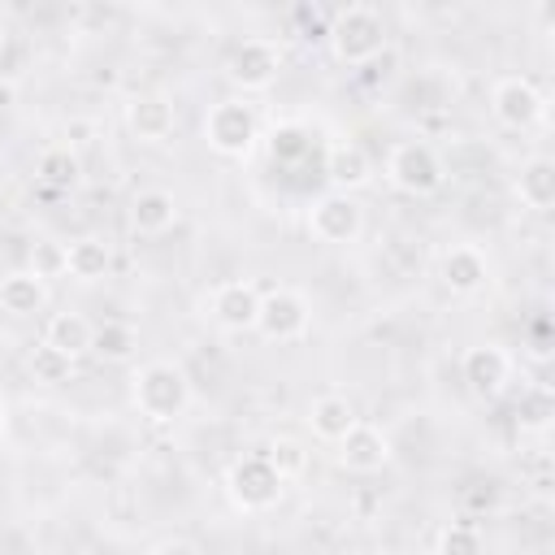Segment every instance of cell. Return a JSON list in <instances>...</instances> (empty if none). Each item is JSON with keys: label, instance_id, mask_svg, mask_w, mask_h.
<instances>
[{"label": "cell", "instance_id": "cell-1", "mask_svg": "<svg viewBox=\"0 0 555 555\" xmlns=\"http://www.w3.org/2000/svg\"><path fill=\"white\" fill-rule=\"evenodd\" d=\"M130 403H134L139 416H147L156 425H169L191 408V377L173 360H147L130 377Z\"/></svg>", "mask_w": 555, "mask_h": 555}, {"label": "cell", "instance_id": "cell-2", "mask_svg": "<svg viewBox=\"0 0 555 555\" xmlns=\"http://www.w3.org/2000/svg\"><path fill=\"white\" fill-rule=\"evenodd\" d=\"M330 52L338 65H369L373 56L386 52V17L373 4H347L330 17Z\"/></svg>", "mask_w": 555, "mask_h": 555}, {"label": "cell", "instance_id": "cell-3", "mask_svg": "<svg viewBox=\"0 0 555 555\" xmlns=\"http://www.w3.org/2000/svg\"><path fill=\"white\" fill-rule=\"evenodd\" d=\"M386 182H390L399 195L425 199V195L442 191L447 165H442V156L434 152V143H425V139H403V143H395L390 156H386Z\"/></svg>", "mask_w": 555, "mask_h": 555}, {"label": "cell", "instance_id": "cell-4", "mask_svg": "<svg viewBox=\"0 0 555 555\" xmlns=\"http://www.w3.org/2000/svg\"><path fill=\"white\" fill-rule=\"evenodd\" d=\"M256 139H260V117H256V108L247 104V100H217L208 113H204V143L217 152V156H225V160H243V156H251V147H256Z\"/></svg>", "mask_w": 555, "mask_h": 555}, {"label": "cell", "instance_id": "cell-5", "mask_svg": "<svg viewBox=\"0 0 555 555\" xmlns=\"http://www.w3.org/2000/svg\"><path fill=\"white\" fill-rule=\"evenodd\" d=\"M286 481L278 477V468L264 460V451H251V455H238L225 473V494L238 512H269L278 499H282Z\"/></svg>", "mask_w": 555, "mask_h": 555}, {"label": "cell", "instance_id": "cell-6", "mask_svg": "<svg viewBox=\"0 0 555 555\" xmlns=\"http://www.w3.org/2000/svg\"><path fill=\"white\" fill-rule=\"evenodd\" d=\"M490 113L503 130H533L546 117V95L525 74H503L490 87Z\"/></svg>", "mask_w": 555, "mask_h": 555}, {"label": "cell", "instance_id": "cell-7", "mask_svg": "<svg viewBox=\"0 0 555 555\" xmlns=\"http://www.w3.org/2000/svg\"><path fill=\"white\" fill-rule=\"evenodd\" d=\"M312 325V308L299 291L291 286H273V291H260V312H256V334L269 338V343H295L304 338Z\"/></svg>", "mask_w": 555, "mask_h": 555}, {"label": "cell", "instance_id": "cell-8", "mask_svg": "<svg viewBox=\"0 0 555 555\" xmlns=\"http://www.w3.org/2000/svg\"><path fill=\"white\" fill-rule=\"evenodd\" d=\"M282 74V48L264 35H251L243 43L230 48L225 56V78L238 87V91H269Z\"/></svg>", "mask_w": 555, "mask_h": 555}, {"label": "cell", "instance_id": "cell-9", "mask_svg": "<svg viewBox=\"0 0 555 555\" xmlns=\"http://www.w3.org/2000/svg\"><path fill=\"white\" fill-rule=\"evenodd\" d=\"M364 230V208L356 195H343V191H330L321 199H312L308 208V234L325 247H343V243H356Z\"/></svg>", "mask_w": 555, "mask_h": 555}, {"label": "cell", "instance_id": "cell-10", "mask_svg": "<svg viewBox=\"0 0 555 555\" xmlns=\"http://www.w3.org/2000/svg\"><path fill=\"white\" fill-rule=\"evenodd\" d=\"M256 312H260V286L247 278H230L217 282L208 295V317L225 330V334H247L256 330Z\"/></svg>", "mask_w": 555, "mask_h": 555}, {"label": "cell", "instance_id": "cell-11", "mask_svg": "<svg viewBox=\"0 0 555 555\" xmlns=\"http://www.w3.org/2000/svg\"><path fill=\"white\" fill-rule=\"evenodd\" d=\"M460 373H464V382H468L473 395L494 399V395H503L507 382H512V356H507V347H499V343H477V347L464 351Z\"/></svg>", "mask_w": 555, "mask_h": 555}, {"label": "cell", "instance_id": "cell-12", "mask_svg": "<svg viewBox=\"0 0 555 555\" xmlns=\"http://www.w3.org/2000/svg\"><path fill=\"white\" fill-rule=\"evenodd\" d=\"M126 130L139 143H165L178 130V113L160 91H134L126 100Z\"/></svg>", "mask_w": 555, "mask_h": 555}, {"label": "cell", "instance_id": "cell-13", "mask_svg": "<svg viewBox=\"0 0 555 555\" xmlns=\"http://www.w3.org/2000/svg\"><path fill=\"white\" fill-rule=\"evenodd\" d=\"M390 438L377 429V425H369V421H356L343 438H338V464L347 468V473H382L386 464H390Z\"/></svg>", "mask_w": 555, "mask_h": 555}, {"label": "cell", "instance_id": "cell-14", "mask_svg": "<svg viewBox=\"0 0 555 555\" xmlns=\"http://www.w3.org/2000/svg\"><path fill=\"white\" fill-rule=\"evenodd\" d=\"M438 278H442V286H447L451 295H477V291L490 282V264H486V256H481L473 243H455V247L442 251Z\"/></svg>", "mask_w": 555, "mask_h": 555}, {"label": "cell", "instance_id": "cell-15", "mask_svg": "<svg viewBox=\"0 0 555 555\" xmlns=\"http://www.w3.org/2000/svg\"><path fill=\"white\" fill-rule=\"evenodd\" d=\"M178 217H182V208H178L173 191H165V186H147L130 199V230L143 234V238H156V234L173 230Z\"/></svg>", "mask_w": 555, "mask_h": 555}, {"label": "cell", "instance_id": "cell-16", "mask_svg": "<svg viewBox=\"0 0 555 555\" xmlns=\"http://www.w3.org/2000/svg\"><path fill=\"white\" fill-rule=\"evenodd\" d=\"M325 178L334 182V191L351 195V191L369 186V178H373V160H369V152H364L360 143L338 139V143L325 147Z\"/></svg>", "mask_w": 555, "mask_h": 555}, {"label": "cell", "instance_id": "cell-17", "mask_svg": "<svg viewBox=\"0 0 555 555\" xmlns=\"http://www.w3.org/2000/svg\"><path fill=\"white\" fill-rule=\"evenodd\" d=\"M308 429H312V438L317 442H330V447H338V438L360 421L356 416V408H351V399L347 395H338V390H325V395H317L312 403H308Z\"/></svg>", "mask_w": 555, "mask_h": 555}, {"label": "cell", "instance_id": "cell-18", "mask_svg": "<svg viewBox=\"0 0 555 555\" xmlns=\"http://www.w3.org/2000/svg\"><path fill=\"white\" fill-rule=\"evenodd\" d=\"M91 334H95V325L82 312H52L48 325H43V343L52 351H61L65 360H74V364L82 356H91Z\"/></svg>", "mask_w": 555, "mask_h": 555}, {"label": "cell", "instance_id": "cell-19", "mask_svg": "<svg viewBox=\"0 0 555 555\" xmlns=\"http://www.w3.org/2000/svg\"><path fill=\"white\" fill-rule=\"evenodd\" d=\"M516 199L529 212H551L555 204V160L551 156H529L516 173Z\"/></svg>", "mask_w": 555, "mask_h": 555}, {"label": "cell", "instance_id": "cell-20", "mask_svg": "<svg viewBox=\"0 0 555 555\" xmlns=\"http://www.w3.org/2000/svg\"><path fill=\"white\" fill-rule=\"evenodd\" d=\"M108 269H113V247L100 234H82L65 243V273L74 282H100Z\"/></svg>", "mask_w": 555, "mask_h": 555}, {"label": "cell", "instance_id": "cell-21", "mask_svg": "<svg viewBox=\"0 0 555 555\" xmlns=\"http://www.w3.org/2000/svg\"><path fill=\"white\" fill-rule=\"evenodd\" d=\"M43 304H48V282L35 278L30 269H17V273L0 278V308L9 317H35Z\"/></svg>", "mask_w": 555, "mask_h": 555}, {"label": "cell", "instance_id": "cell-22", "mask_svg": "<svg viewBox=\"0 0 555 555\" xmlns=\"http://www.w3.org/2000/svg\"><path fill=\"white\" fill-rule=\"evenodd\" d=\"M35 178H39L48 191H74V186L82 182V160H78V152H74L69 143H52V147L39 152Z\"/></svg>", "mask_w": 555, "mask_h": 555}, {"label": "cell", "instance_id": "cell-23", "mask_svg": "<svg viewBox=\"0 0 555 555\" xmlns=\"http://www.w3.org/2000/svg\"><path fill=\"white\" fill-rule=\"evenodd\" d=\"M134 347H139V338L126 321H100L91 334V356H100L104 364H126L134 356Z\"/></svg>", "mask_w": 555, "mask_h": 555}, {"label": "cell", "instance_id": "cell-24", "mask_svg": "<svg viewBox=\"0 0 555 555\" xmlns=\"http://www.w3.org/2000/svg\"><path fill=\"white\" fill-rule=\"evenodd\" d=\"M434 555H486V542H481V529L473 520H451L438 529L434 538Z\"/></svg>", "mask_w": 555, "mask_h": 555}, {"label": "cell", "instance_id": "cell-25", "mask_svg": "<svg viewBox=\"0 0 555 555\" xmlns=\"http://www.w3.org/2000/svg\"><path fill=\"white\" fill-rule=\"evenodd\" d=\"M264 460L278 468L282 481H291V477H299V473L308 468V451H304L295 438H273V442L264 447Z\"/></svg>", "mask_w": 555, "mask_h": 555}, {"label": "cell", "instance_id": "cell-26", "mask_svg": "<svg viewBox=\"0 0 555 555\" xmlns=\"http://www.w3.org/2000/svg\"><path fill=\"white\" fill-rule=\"evenodd\" d=\"M69 369H74V360H65L61 351H52L48 343H39V347L30 351V377H35V382H43V386L65 382V377H69Z\"/></svg>", "mask_w": 555, "mask_h": 555}, {"label": "cell", "instance_id": "cell-27", "mask_svg": "<svg viewBox=\"0 0 555 555\" xmlns=\"http://www.w3.org/2000/svg\"><path fill=\"white\" fill-rule=\"evenodd\" d=\"M516 416H520V425L525 429H546L551 425V416H555V403H551V395L542 390V386H533V390H525L520 395V403H516Z\"/></svg>", "mask_w": 555, "mask_h": 555}, {"label": "cell", "instance_id": "cell-28", "mask_svg": "<svg viewBox=\"0 0 555 555\" xmlns=\"http://www.w3.org/2000/svg\"><path fill=\"white\" fill-rule=\"evenodd\" d=\"M30 273L35 278H65V243H56V238H39L35 247H30Z\"/></svg>", "mask_w": 555, "mask_h": 555}, {"label": "cell", "instance_id": "cell-29", "mask_svg": "<svg viewBox=\"0 0 555 555\" xmlns=\"http://www.w3.org/2000/svg\"><path fill=\"white\" fill-rule=\"evenodd\" d=\"M299 152H304L299 130H282V134H273V156H299Z\"/></svg>", "mask_w": 555, "mask_h": 555}, {"label": "cell", "instance_id": "cell-30", "mask_svg": "<svg viewBox=\"0 0 555 555\" xmlns=\"http://www.w3.org/2000/svg\"><path fill=\"white\" fill-rule=\"evenodd\" d=\"M152 555H199V546H195L191 538H165Z\"/></svg>", "mask_w": 555, "mask_h": 555}, {"label": "cell", "instance_id": "cell-31", "mask_svg": "<svg viewBox=\"0 0 555 555\" xmlns=\"http://www.w3.org/2000/svg\"><path fill=\"white\" fill-rule=\"evenodd\" d=\"M13 104H17V82L0 78V108H13Z\"/></svg>", "mask_w": 555, "mask_h": 555}, {"label": "cell", "instance_id": "cell-32", "mask_svg": "<svg viewBox=\"0 0 555 555\" xmlns=\"http://www.w3.org/2000/svg\"><path fill=\"white\" fill-rule=\"evenodd\" d=\"M4 429H9V408H4V399H0V438H4Z\"/></svg>", "mask_w": 555, "mask_h": 555}, {"label": "cell", "instance_id": "cell-33", "mask_svg": "<svg viewBox=\"0 0 555 555\" xmlns=\"http://www.w3.org/2000/svg\"><path fill=\"white\" fill-rule=\"evenodd\" d=\"M4 48H9V26L0 22V56H4Z\"/></svg>", "mask_w": 555, "mask_h": 555}, {"label": "cell", "instance_id": "cell-34", "mask_svg": "<svg viewBox=\"0 0 555 555\" xmlns=\"http://www.w3.org/2000/svg\"><path fill=\"white\" fill-rule=\"evenodd\" d=\"M356 555H373V551H356Z\"/></svg>", "mask_w": 555, "mask_h": 555}]
</instances>
